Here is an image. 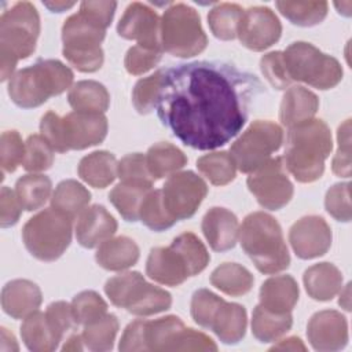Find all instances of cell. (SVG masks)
Masks as SVG:
<instances>
[{"label":"cell","mask_w":352,"mask_h":352,"mask_svg":"<svg viewBox=\"0 0 352 352\" xmlns=\"http://www.w3.org/2000/svg\"><path fill=\"white\" fill-rule=\"evenodd\" d=\"M164 70H157L154 74L139 80L132 92V103L138 113L148 114L157 104Z\"/></svg>","instance_id":"bcb514c9"},{"label":"cell","mask_w":352,"mask_h":352,"mask_svg":"<svg viewBox=\"0 0 352 352\" xmlns=\"http://www.w3.org/2000/svg\"><path fill=\"white\" fill-rule=\"evenodd\" d=\"M260 92L256 76L228 63L198 60L164 70L155 109L182 143L214 150L241 132Z\"/></svg>","instance_id":"6da1fadb"},{"label":"cell","mask_w":352,"mask_h":352,"mask_svg":"<svg viewBox=\"0 0 352 352\" xmlns=\"http://www.w3.org/2000/svg\"><path fill=\"white\" fill-rule=\"evenodd\" d=\"M21 337L29 351L33 352H51L59 345L54 336L45 314L36 311L25 318L21 326Z\"/></svg>","instance_id":"d6a6232c"},{"label":"cell","mask_w":352,"mask_h":352,"mask_svg":"<svg viewBox=\"0 0 352 352\" xmlns=\"http://www.w3.org/2000/svg\"><path fill=\"white\" fill-rule=\"evenodd\" d=\"M74 3H45V7H48L54 12H62L67 8H72Z\"/></svg>","instance_id":"94428289"},{"label":"cell","mask_w":352,"mask_h":352,"mask_svg":"<svg viewBox=\"0 0 352 352\" xmlns=\"http://www.w3.org/2000/svg\"><path fill=\"white\" fill-rule=\"evenodd\" d=\"M333 148L331 132L322 120H308L289 128L283 155L285 168L300 183L318 180Z\"/></svg>","instance_id":"7a4b0ae2"},{"label":"cell","mask_w":352,"mask_h":352,"mask_svg":"<svg viewBox=\"0 0 352 352\" xmlns=\"http://www.w3.org/2000/svg\"><path fill=\"white\" fill-rule=\"evenodd\" d=\"M70 305L77 326H85L107 314L106 301L94 290L78 293Z\"/></svg>","instance_id":"ee69618b"},{"label":"cell","mask_w":352,"mask_h":352,"mask_svg":"<svg viewBox=\"0 0 352 352\" xmlns=\"http://www.w3.org/2000/svg\"><path fill=\"white\" fill-rule=\"evenodd\" d=\"M22 204L15 191L3 187L0 192V226L3 228L11 227L18 223L22 213Z\"/></svg>","instance_id":"11a10c76"},{"label":"cell","mask_w":352,"mask_h":352,"mask_svg":"<svg viewBox=\"0 0 352 352\" xmlns=\"http://www.w3.org/2000/svg\"><path fill=\"white\" fill-rule=\"evenodd\" d=\"M197 168L213 186H226L235 179L236 166L232 157L226 151H214L202 155Z\"/></svg>","instance_id":"ab89813d"},{"label":"cell","mask_w":352,"mask_h":352,"mask_svg":"<svg viewBox=\"0 0 352 352\" xmlns=\"http://www.w3.org/2000/svg\"><path fill=\"white\" fill-rule=\"evenodd\" d=\"M272 351L274 349H282V351H305V345L302 344V341L300 338H296V337H290V338H286V340H282L279 344L274 345L271 348Z\"/></svg>","instance_id":"680465c9"},{"label":"cell","mask_w":352,"mask_h":352,"mask_svg":"<svg viewBox=\"0 0 352 352\" xmlns=\"http://www.w3.org/2000/svg\"><path fill=\"white\" fill-rule=\"evenodd\" d=\"M280 34L282 25L268 7H250L243 11L236 32L241 44L257 52L274 45Z\"/></svg>","instance_id":"e0dca14e"},{"label":"cell","mask_w":352,"mask_h":352,"mask_svg":"<svg viewBox=\"0 0 352 352\" xmlns=\"http://www.w3.org/2000/svg\"><path fill=\"white\" fill-rule=\"evenodd\" d=\"M54 162V148L41 135H30L25 143L23 168L28 172H43Z\"/></svg>","instance_id":"f6af8a7d"},{"label":"cell","mask_w":352,"mask_h":352,"mask_svg":"<svg viewBox=\"0 0 352 352\" xmlns=\"http://www.w3.org/2000/svg\"><path fill=\"white\" fill-rule=\"evenodd\" d=\"M118 34L125 40H133L139 45L162 50L161 19L157 12L143 3H132L126 7L117 25Z\"/></svg>","instance_id":"ac0fdd59"},{"label":"cell","mask_w":352,"mask_h":352,"mask_svg":"<svg viewBox=\"0 0 352 352\" xmlns=\"http://www.w3.org/2000/svg\"><path fill=\"white\" fill-rule=\"evenodd\" d=\"M150 190L151 186L121 182L110 191L109 199L124 220L135 223L139 220L140 205Z\"/></svg>","instance_id":"e575fe53"},{"label":"cell","mask_w":352,"mask_h":352,"mask_svg":"<svg viewBox=\"0 0 352 352\" xmlns=\"http://www.w3.org/2000/svg\"><path fill=\"white\" fill-rule=\"evenodd\" d=\"M25 158V143L16 131H6L0 139V165L3 172L12 173Z\"/></svg>","instance_id":"c3c4849f"},{"label":"cell","mask_w":352,"mask_h":352,"mask_svg":"<svg viewBox=\"0 0 352 352\" xmlns=\"http://www.w3.org/2000/svg\"><path fill=\"white\" fill-rule=\"evenodd\" d=\"M278 11L293 25L309 28L320 23L327 15L326 1H276Z\"/></svg>","instance_id":"f35d334b"},{"label":"cell","mask_w":352,"mask_h":352,"mask_svg":"<svg viewBox=\"0 0 352 352\" xmlns=\"http://www.w3.org/2000/svg\"><path fill=\"white\" fill-rule=\"evenodd\" d=\"M161 55L162 50L136 44L128 50L124 65L129 74L140 76L153 69L160 62Z\"/></svg>","instance_id":"681fc988"},{"label":"cell","mask_w":352,"mask_h":352,"mask_svg":"<svg viewBox=\"0 0 352 352\" xmlns=\"http://www.w3.org/2000/svg\"><path fill=\"white\" fill-rule=\"evenodd\" d=\"M52 183L48 176L40 173L25 175L18 179L15 192L25 210L33 212L40 209L51 195Z\"/></svg>","instance_id":"8d00e7d4"},{"label":"cell","mask_w":352,"mask_h":352,"mask_svg":"<svg viewBox=\"0 0 352 352\" xmlns=\"http://www.w3.org/2000/svg\"><path fill=\"white\" fill-rule=\"evenodd\" d=\"M293 324L292 314L272 312L260 304L252 316V333L260 342H272L286 334Z\"/></svg>","instance_id":"836d02e7"},{"label":"cell","mask_w":352,"mask_h":352,"mask_svg":"<svg viewBox=\"0 0 352 352\" xmlns=\"http://www.w3.org/2000/svg\"><path fill=\"white\" fill-rule=\"evenodd\" d=\"M116 231V219L102 205L85 208L77 217L76 238L82 248H96L110 239Z\"/></svg>","instance_id":"7402d4cb"},{"label":"cell","mask_w":352,"mask_h":352,"mask_svg":"<svg viewBox=\"0 0 352 352\" xmlns=\"http://www.w3.org/2000/svg\"><path fill=\"white\" fill-rule=\"evenodd\" d=\"M349 183H337L326 192L324 206L327 213L338 221L348 223L352 219L349 201Z\"/></svg>","instance_id":"f907efd6"},{"label":"cell","mask_w":352,"mask_h":352,"mask_svg":"<svg viewBox=\"0 0 352 352\" xmlns=\"http://www.w3.org/2000/svg\"><path fill=\"white\" fill-rule=\"evenodd\" d=\"M85 346H84V342H82V338L81 336L78 334H74L72 337H69V340L66 341V344L63 345V351H82Z\"/></svg>","instance_id":"91938a15"},{"label":"cell","mask_w":352,"mask_h":352,"mask_svg":"<svg viewBox=\"0 0 352 352\" xmlns=\"http://www.w3.org/2000/svg\"><path fill=\"white\" fill-rule=\"evenodd\" d=\"M243 252L263 274H278L290 264V254L279 223L268 213L253 212L239 227Z\"/></svg>","instance_id":"3957f363"},{"label":"cell","mask_w":352,"mask_h":352,"mask_svg":"<svg viewBox=\"0 0 352 352\" xmlns=\"http://www.w3.org/2000/svg\"><path fill=\"white\" fill-rule=\"evenodd\" d=\"M242 14V7L234 3H221L213 7L208 14V23L213 36L226 41L235 38Z\"/></svg>","instance_id":"60d3db41"},{"label":"cell","mask_w":352,"mask_h":352,"mask_svg":"<svg viewBox=\"0 0 352 352\" xmlns=\"http://www.w3.org/2000/svg\"><path fill=\"white\" fill-rule=\"evenodd\" d=\"M349 290H351V287H349V283L345 286V290H344V293H342V289L340 290L341 292V296H340V305L344 308V309H346V311H349L351 308H349Z\"/></svg>","instance_id":"6125c7cd"},{"label":"cell","mask_w":352,"mask_h":352,"mask_svg":"<svg viewBox=\"0 0 352 352\" xmlns=\"http://www.w3.org/2000/svg\"><path fill=\"white\" fill-rule=\"evenodd\" d=\"M118 162L109 151H94L78 164V176L91 187L104 188L117 177Z\"/></svg>","instance_id":"f1b7e54d"},{"label":"cell","mask_w":352,"mask_h":352,"mask_svg":"<svg viewBox=\"0 0 352 352\" xmlns=\"http://www.w3.org/2000/svg\"><path fill=\"white\" fill-rule=\"evenodd\" d=\"M175 249H177L184 257L191 276L202 272L210 260V256L205 248V245L195 236L192 232H183L176 236L172 243Z\"/></svg>","instance_id":"7bdbcfd3"},{"label":"cell","mask_w":352,"mask_h":352,"mask_svg":"<svg viewBox=\"0 0 352 352\" xmlns=\"http://www.w3.org/2000/svg\"><path fill=\"white\" fill-rule=\"evenodd\" d=\"M139 220L153 231H164L170 228L177 220L168 212L161 190H150L139 210Z\"/></svg>","instance_id":"b9f144b4"},{"label":"cell","mask_w":352,"mask_h":352,"mask_svg":"<svg viewBox=\"0 0 352 352\" xmlns=\"http://www.w3.org/2000/svg\"><path fill=\"white\" fill-rule=\"evenodd\" d=\"M146 161L153 179L158 180L177 173L187 164V157L176 146L160 142L148 148Z\"/></svg>","instance_id":"4dcf8cb0"},{"label":"cell","mask_w":352,"mask_h":352,"mask_svg":"<svg viewBox=\"0 0 352 352\" xmlns=\"http://www.w3.org/2000/svg\"><path fill=\"white\" fill-rule=\"evenodd\" d=\"M208 45L198 12L183 3L172 4L161 18L162 51L177 56L191 58L201 54Z\"/></svg>","instance_id":"8fae6325"},{"label":"cell","mask_w":352,"mask_h":352,"mask_svg":"<svg viewBox=\"0 0 352 352\" xmlns=\"http://www.w3.org/2000/svg\"><path fill=\"white\" fill-rule=\"evenodd\" d=\"M191 318L228 345L238 344L246 333V309L239 304L224 301L208 289H199L192 294Z\"/></svg>","instance_id":"ba28073f"},{"label":"cell","mask_w":352,"mask_h":352,"mask_svg":"<svg viewBox=\"0 0 352 352\" xmlns=\"http://www.w3.org/2000/svg\"><path fill=\"white\" fill-rule=\"evenodd\" d=\"M260 69L267 81L276 89H285L292 84L285 66L282 51L265 54L260 60Z\"/></svg>","instance_id":"f5cc1de1"},{"label":"cell","mask_w":352,"mask_h":352,"mask_svg":"<svg viewBox=\"0 0 352 352\" xmlns=\"http://www.w3.org/2000/svg\"><path fill=\"white\" fill-rule=\"evenodd\" d=\"M139 248L128 236H117L99 245L95 260L107 271H124L135 265L139 260Z\"/></svg>","instance_id":"83f0119b"},{"label":"cell","mask_w":352,"mask_h":352,"mask_svg":"<svg viewBox=\"0 0 352 352\" xmlns=\"http://www.w3.org/2000/svg\"><path fill=\"white\" fill-rule=\"evenodd\" d=\"M109 26L89 11L80 7L62 26L63 56L78 72L94 73L103 65L100 47Z\"/></svg>","instance_id":"52a82bcc"},{"label":"cell","mask_w":352,"mask_h":352,"mask_svg":"<svg viewBox=\"0 0 352 352\" xmlns=\"http://www.w3.org/2000/svg\"><path fill=\"white\" fill-rule=\"evenodd\" d=\"M260 305L278 314L292 312L298 301V285L290 275L267 279L260 287Z\"/></svg>","instance_id":"484cf974"},{"label":"cell","mask_w":352,"mask_h":352,"mask_svg":"<svg viewBox=\"0 0 352 352\" xmlns=\"http://www.w3.org/2000/svg\"><path fill=\"white\" fill-rule=\"evenodd\" d=\"M210 283L224 294L239 297L250 292L254 278L241 264L224 263L212 272Z\"/></svg>","instance_id":"1f68e13d"},{"label":"cell","mask_w":352,"mask_h":352,"mask_svg":"<svg viewBox=\"0 0 352 352\" xmlns=\"http://www.w3.org/2000/svg\"><path fill=\"white\" fill-rule=\"evenodd\" d=\"M144 351H217L206 334L186 327L180 318L169 315L144 320Z\"/></svg>","instance_id":"5bb4252c"},{"label":"cell","mask_w":352,"mask_h":352,"mask_svg":"<svg viewBox=\"0 0 352 352\" xmlns=\"http://www.w3.org/2000/svg\"><path fill=\"white\" fill-rule=\"evenodd\" d=\"M144 320L136 319L131 322L120 340L118 349L122 352H133V351H144Z\"/></svg>","instance_id":"9f6ffc18"},{"label":"cell","mask_w":352,"mask_h":352,"mask_svg":"<svg viewBox=\"0 0 352 352\" xmlns=\"http://www.w3.org/2000/svg\"><path fill=\"white\" fill-rule=\"evenodd\" d=\"M45 318L54 336L59 342L70 330L77 326L72 312V305L65 301H56L50 304L45 311Z\"/></svg>","instance_id":"816d5d0a"},{"label":"cell","mask_w":352,"mask_h":352,"mask_svg":"<svg viewBox=\"0 0 352 352\" xmlns=\"http://www.w3.org/2000/svg\"><path fill=\"white\" fill-rule=\"evenodd\" d=\"M307 337L315 351H340L348 342V322L338 311H319L308 322Z\"/></svg>","instance_id":"ffe728a7"},{"label":"cell","mask_w":352,"mask_h":352,"mask_svg":"<svg viewBox=\"0 0 352 352\" xmlns=\"http://www.w3.org/2000/svg\"><path fill=\"white\" fill-rule=\"evenodd\" d=\"M161 192L168 212L176 220H184L194 216L208 194V186L194 172L184 170L169 176Z\"/></svg>","instance_id":"2e32d148"},{"label":"cell","mask_w":352,"mask_h":352,"mask_svg":"<svg viewBox=\"0 0 352 352\" xmlns=\"http://www.w3.org/2000/svg\"><path fill=\"white\" fill-rule=\"evenodd\" d=\"M41 301L40 287L28 279H14L1 290V308L14 319H25L38 311Z\"/></svg>","instance_id":"cb8c5ba5"},{"label":"cell","mask_w":352,"mask_h":352,"mask_svg":"<svg viewBox=\"0 0 352 352\" xmlns=\"http://www.w3.org/2000/svg\"><path fill=\"white\" fill-rule=\"evenodd\" d=\"M146 274L150 279L165 286H179L191 276L184 257L172 245L151 249L146 263Z\"/></svg>","instance_id":"44dd1931"},{"label":"cell","mask_w":352,"mask_h":352,"mask_svg":"<svg viewBox=\"0 0 352 352\" xmlns=\"http://www.w3.org/2000/svg\"><path fill=\"white\" fill-rule=\"evenodd\" d=\"M338 148L333 158L331 169L340 177L351 176V121L346 120L338 126Z\"/></svg>","instance_id":"db71d44e"},{"label":"cell","mask_w":352,"mask_h":352,"mask_svg":"<svg viewBox=\"0 0 352 352\" xmlns=\"http://www.w3.org/2000/svg\"><path fill=\"white\" fill-rule=\"evenodd\" d=\"M202 232L214 252H226L236 243L239 223L231 210L214 206L202 219Z\"/></svg>","instance_id":"603a6c76"},{"label":"cell","mask_w":352,"mask_h":352,"mask_svg":"<svg viewBox=\"0 0 352 352\" xmlns=\"http://www.w3.org/2000/svg\"><path fill=\"white\" fill-rule=\"evenodd\" d=\"M73 77V72L62 62L40 59L12 74L8 81V95L22 109L38 107L51 96L69 89Z\"/></svg>","instance_id":"5b68a950"},{"label":"cell","mask_w":352,"mask_h":352,"mask_svg":"<svg viewBox=\"0 0 352 352\" xmlns=\"http://www.w3.org/2000/svg\"><path fill=\"white\" fill-rule=\"evenodd\" d=\"M283 142V131L279 125L271 121L257 120L236 139L231 148L235 166L242 173H252L279 150Z\"/></svg>","instance_id":"4fadbf2b"},{"label":"cell","mask_w":352,"mask_h":352,"mask_svg":"<svg viewBox=\"0 0 352 352\" xmlns=\"http://www.w3.org/2000/svg\"><path fill=\"white\" fill-rule=\"evenodd\" d=\"M118 331V320L113 314H106L102 318L84 326L81 338L84 346L89 351L104 352L110 351L114 345Z\"/></svg>","instance_id":"74e56055"},{"label":"cell","mask_w":352,"mask_h":352,"mask_svg":"<svg viewBox=\"0 0 352 352\" xmlns=\"http://www.w3.org/2000/svg\"><path fill=\"white\" fill-rule=\"evenodd\" d=\"M104 293L113 305L125 308L136 316H150L170 308V294L154 286L140 272H124L110 278L104 285Z\"/></svg>","instance_id":"30bf717a"},{"label":"cell","mask_w":352,"mask_h":352,"mask_svg":"<svg viewBox=\"0 0 352 352\" xmlns=\"http://www.w3.org/2000/svg\"><path fill=\"white\" fill-rule=\"evenodd\" d=\"M67 100L74 111L104 113L110 104V95L103 84L94 80H84L70 88Z\"/></svg>","instance_id":"f546056e"},{"label":"cell","mask_w":352,"mask_h":352,"mask_svg":"<svg viewBox=\"0 0 352 352\" xmlns=\"http://www.w3.org/2000/svg\"><path fill=\"white\" fill-rule=\"evenodd\" d=\"M73 219L52 206L30 217L22 230L28 252L41 261H55L72 242Z\"/></svg>","instance_id":"9c48e42d"},{"label":"cell","mask_w":352,"mask_h":352,"mask_svg":"<svg viewBox=\"0 0 352 352\" xmlns=\"http://www.w3.org/2000/svg\"><path fill=\"white\" fill-rule=\"evenodd\" d=\"M283 60L292 82L302 81L318 89H330L342 80L340 62L305 41L292 43L283 51Z\"/></svg>","instance_id":"7c38bea8"},{"label":"cell","mask_w":352,"mask_h":352,"mask_svg":"<svg viewBox=\"0 0 352 352\" xmlns=\"http://www.w3.org/2000/svg\"><path fill=\"white\" fill-rule=\"evenodd\" d=\"M91 201V192L78 182L69 179L60 182L51 197V206L72 219L80 214Z\"/></svg>","instance_id":"d590c367"},{"label":"cell","mask_w":352,"mask_h":352,"mask_svg":"<svg viewBox=\"0 0 352 352\" xmlns=\"http://www.w3.org/2000/svg\"><path fill=\"white\" fill-rule=\"evenodd\" d=\"M107 128V118L103 113L72 111L59 117L56 113L48 111L40 122L41 136L58 153L96 146L104 140Z\"/></svg>","instance_id":"8992f818"},{"label":"cell","mask_w":352,"mask_h":352,"mask_svg":"<svg viewBox=\"0 0 352 352\" xmlns=\"http://www.w3.org/2000/svg\"><path fill=\"white\" fill-rule=\"evenodd\" d=\"M318 109V96L301 85H296L289 88L283 95L279 110V120L283 126L292 128L297 124L312 120Z\"/></svg>","instance_id":"d4e9b609"},{"label":"cell","mask_w":352,"mask_h":352,"mask_svg":"<svg viewBox=\"0 0 352 352\" xmlns=\"http://www.w3.org/2000/svg\"><path fill=\"white\" fill-rule=\"evenodd\" d=\"M302 282L311 298L330 301L342 289V274L331 263H319L304 272Z\"/></svg>","instance_id":"4316f807"},{"label":"cell","mask_w":352,"mask_h":352,"mask_svg":"<svg viewBox=\"0 0 352 352\" xmlns=\"http://www.w3.org/2000/svg\"><path fill=\"white\" fill-rule=\"evenodd\" d=\"M40 34V16L29 1L15 3L0 16V80L12 77L19 59L29 58Z\"/></svg>","instance_id":"277c9868"},{"label":"cell","mask_w":352,"mask_h":352,"mask_svg":"<svg viewBox=\"0 0 352 352\" xmlns=\"http://www.w3.org/2000/svg\"><path fill=\"white\" fill-rule=\"evenodd\" d=\"M289 242L302 260H311L327 253L331 246V230L320 216H305L297 220L289 231Z\"/></svg>","instance_id":"d6986e66"},{"label":"cell","mask_w":352,"mask_h":352,"mask_svg":"<svg viewBox=\"0 0 352 352\" xmlns=\"http://www.w3.org/2000/svg\"><path fill=\"white\" fill-rule=\"evenodd\" d=\"M117 176L121 182L129 183H140L146 186H153L154 179L147 168L146 155L140 153L128 154L118 162Z\"/></svg>","instance_id":"7dc6e473"},{"label":"cell","mask_w":352,"mask_h":352,"mask_svg":"<svg viewBox=\"0 0 352 352\" xmlns=\"http://www.w3.org/2000/svg\"><path fill=\"white\" fill-rule=\"evenodd\" d=\"M1 352H12L18 351V344L12 333H10L6 327H1V342H0Z\"/></svg>","instance_id":"6f0895ef"},{"label":"cell","mask_w":352,"mask_h":352,"mask_svg":"<svg viewBox=\"0 0 352 352\" xmlns=\"http://www.w3.org/2000/svg\"><path fill=\"white\" fill-rule=\"evenodd\" d=\"M246 183L257 202L270 210L282 209L293 197V184L280 157L271 158L253 170Z\"/></svg>","instance_id":"9a60e30c"}]
</instances>
